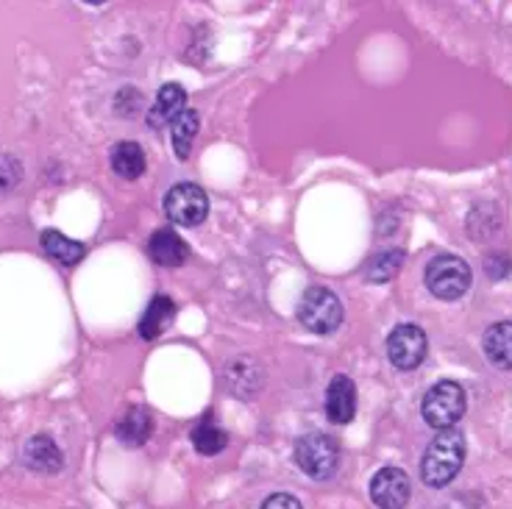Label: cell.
<instances>
[{"label": "cell", "instance_id": "6da1fadb", "mask_svg": "<svg viewBox=\"0 0 512 509\" xmlns=\"http://www.w3.org/2000/svg\"><path fill=\"white\" fill-rule=\"evenodd\" d=\"M465 454H468V446H465L462 432L446 429V432L437 434L421 459L423 484H429V487H446V484L454 482V476L465 465Z\"/></svg>", "mask_w": 512, "mask_h": 509}, {"label": "cell", "instance_id": "7a4b0ae2", "mask_svg": "<svg viewBox=\"0 0 512 509\" xmlns=\"http://www.w3.org/2000/svg\"><path fill=\"white\" fill-rule=\"evenodd\" d=\"M465 407H468L465 390L457 382L443 379V382H437L435 387L426 390L421 401V415L426 420V426L446 432V429H454L460 423L462 415H465Z\"/></svg>", "mask_w": 512, "mask_h": 509}, {"label": "cell", "instance_id": "3957f363", "mask_svg": "<svg viewBox=\"0 0 512 509\" xmlns=\"http://www.w3.org/2000/svg\"><path fill=\"white\" fill-rule=\"evenodd\" d=\"M471 265L457 254H437L426 265V287L440 301H457L471 287Z\"/></svg>", "mask_w": 512, "mask_h": 509}, {"label": "cell", "instance_id": "277c9868", "mask_svg": "<svg viewBox=\"0 0 512 509\" xmlns=\"http://www.w3.org/2000/svg\"><path fill=\"white\" fill-rule=\"evenodd\" d=\"M295 465L307 473L309 479H332L340 465V446L337 440L323 432H309L295 443Z\"/></svg>", "mask_w": 512, "mask_h": 509}, {"label": "cell", "instance_id": "5b68a950", "mask_svg": "<svg viewBox=\"0 0 512 509\" xmlns=\"http://www.w3.org/2000/svg\"><path fill=\"white\" fill-rule=\"evenodd\" d=\"M298 320L315 334H332L343 323V304L329 287H309L298 301Z\"/></svg>", "mask_w": 512, "mask_h": 509}, {"label": "cell", "instance_id": "8992f818", "mask_svg": "<svg viewBox=\"0 0 512 509\" xmlns=\"http://www.w3.org/2000/svg\"><path fill=\"white\" fill-rule=\"evenodd\" d=\"M165 215L176 223V226H201L209 212V198L198 184L181 181L176 187H170L165 195Z\"/></svg>", "mask_w": 512, "mask_h": 509}, {"label": "cell", "instance_id": "52a82bcc", "mask_svg": "<svg viewBox=\"0 0 512 509\" xmlns=\"http://www.w3.org/2000/svg\"><path fill=\"white\" fill-rule=\"evenodd\" d=\"M426 334L415 323H401L387 337V357L398 370H415L426 359Z\"/></svg>", "mask_w": 512, "mask_h": 509}, {"label": "cell", "instance_id": "ba28073f", "mask_svg": "<svg viewBox=\"0 0 512 509\" xmlns=\"http://www.w3.org/2000/svg\"><path fill=\"white\" fill-rule=\"evenodd\" d=\"M371 501L379 509H404L410 501V476L401 468H382L371 479Z\"/></svg>", "mask_w": 512, "mask_h": 509}, {"label": "cell", "instance_id": "9c48e42d", "mask_svg": "<svg viewBox=\"0 0 512 509\" xmlns=\"http://www.w3.org/2000/svg\"><path fill=\"white\" fill-rule=\"evenodd\" d=\"M357 415V384L346 373H337L326 387V418L334 426H346Z\"/></svg>", "mask_w": 512, "mask_h": 509}, {"label": "cell", "instance_id": "30bf717a", "mask_svg": "<svg viewBox=\"0 0 512 509\" xmlns=\"http://www.w3.org/2000/svg\"><path fill=\"white\" fill-rule=\"evenodd\" d=\"M148 256L159 268H179L190 259V245L181 240L179 231L159 229L148 240Z\"/></svg>", "mask_w": 512, "mask_h": 509}, {"label": "cell", "instance_id": "8fae6325", "mask_svg": "<svg viewBox=\"0 0 512 509\" xmlns=\"http://www.w3.org/2000/svg\"><path fill=\"white\" fill-rule=\"evenodd\" d=\"M187 112V92L181 84H165L156 92V101L148 112V126L165 128L173 126L181 115Z\"/></svg>", "mask_w": 512, "mask_h": 509}, {"label": "cell", "instance_id": "7c38bea8", "mask_svg": "<svg viewBox=\"0 0 512 509\" xmlns=\"http://www.w3.org/2000/svg\"><path fill=\"white\" fill-rule=\"evenodd\" d=\"M262 382H265V376H262V368L256 359L237 357L226 365V384H229L231 393H237L240 398H251V395L259 393Z\"/></svg>", "mask_w": 512, "mask_h": 509}, {"label": "cell", "instance_id": "4fadbf2b", "mask_svg": "<svg viewBox=\"0 0 512 509\" xmlns=\"http://www.w3.org/2000/svg\"><path fill=\"white\" fill-rule=\"evenodd\" d=\"M23 465L34 473H56L62 468V451L48 434H37L23 446Z\"/></svg>", "mask_w": 512, "mask_h": 509}, {"label": "cell", "instance_id": "5bb4252c", "mask_svg": "<svg viewBox=\"0 0 512 509\" xmlns=\"http://www.w3.org/2000/svg\"><path fill=\"white\" fill-rule=\"evenodd\" d=\"M115 434L117 440L126 443V446H145L151 440V434H154V415L145 407H131L123 418L117 420Z\"/></svg>", "mask_w": 512, "mask_h": 509}, {"label": "cell", "instance_id": "9a60e30c", "mask_svg": "<svg viewBox=\"0 0 512 509\" xmlns=\"http://www.w3.org/2000/svg\"><path fill=\"white\" fill-rule=\"evenodd\" d=\"M109 162H112V170H115L117 176L126 181L140 179L142 173H145V167H148L142 145L134 140L117 142L112 153H109Z\"/></svg>", "mask_w": 512, "mask_h": 509}, {"label": "cell", "instance_id": "2e32d148", "mask_svg": "<svg viewBox=\"0 0 512 509\" xmlns=\"http://www.w3.org/2000/svg\"><path fill=\"white\" fill-rule=\"evenodd\" d=\"M482 351L499 370H512V323H493L482 337Z\"/></svg>", "mask_w": 512, "mask_h": 509}, {"label": "cell", "instance_id": "e0dca14e", "mask_svg": "<svg viewBox=\"0 0 512 509\" xmlns=\"http://www.w3.org/2000/svg\"><path fill=\"white\" fill-rule=\"evenodd\" d=\"M173 315H176L173 298H167V295H154V301H151L148 309L142 312L140 329H137L142 340H156V337H162L167 326L173 323Z\"/></svg>", "mask_w": 512, "mask_h": 509}, {"label": "cell", "instance_id": "ac0fdd59", "mask_svg": "<svg viewBox=\"0 0 512 509\" xmlns=\"http://www.w3.org/2000/svg\"><path fill=\"white\" fill-rule=\"evenodd\" d=\"M39 245H42V251L51 256V259H56L59 265H67V268L78 265V262L84 259V254H87V248H84L81 242L64 237L62 231H56V229L42 231Z\"/></svg>", "mask_w": 512, "mask_h": 509}, {"label": "cell", "instance_id": "d6986e66", "mask_svg": "<svg viewBox=\"0 0 512 509\" xmlns=\"http://www.w3.org/2000/svg\"><path fill=\"white\" fill-rule=\"evenodd\" d=\"M192 446L204 457H215V454H220L223 448L229 446V434L223 432L215 420L204 418L192 429Z\"/></svg>", "mask_w": 512, "mask_h": 509}, {"label": "cell", "instance_id": "ffe728a7", "mask_svg": "<svg viewBox=\"0 0 512 509\" xmlns=\"http://www.w3.org/2000/svg\"><path fill=\"white\" fill-rule=\"evenodd\" d=\"M198 128H201V115L195 109H187L184 115L170 126V137H173V151L179 159H187L192 151V142L198 137Z\"/></svg>", "mask_w": 512, "mask_h": 509}, {"label": "cell", "instance_id": "44dd1931", "mask_svg": "<svg viewBox=\"0 0 512 509\" xmlns=\"http://www.w3.org/2000/svg\"><path fill=\"white\" fill-rule=\"evenodd\" d=\"M404 265V251L401 248H393V251H382V254H376L368 262V268H365V279L373 281V284H382V281H390L396 276L398 270Z\"/></svg>", "mask_w": 512, "mask_h": 509}, {"label": "cell", "instance_id": "7402d4cb", "mask_svg": "<svg viewBox=\"0 0 512 509\" xmlns=\"http://www.w3.org/2000/svg\"><path fill=\"white\" fill-rule=\"evenodd\" d=\"M23 181V167L20 162L9 156V153H0V192L17 190V184Z\"/></svg>", "mask_w": 512, "mask_h": 509}, {"label": "cell", "instance_id": "603a6c76", "mask_svg": "<svg viewBox=\"0 0 512 509\" xmlns=\"http://www.w3.org/2000/svg\"><path fill=\"white\" fill-rule=\"evenodd\" d=\"M262 509H304L301 501L293 496V493H273V496L265 498Z\"/></svg>", "mask_w": 512, "mask_h": 509}]
</instances>
